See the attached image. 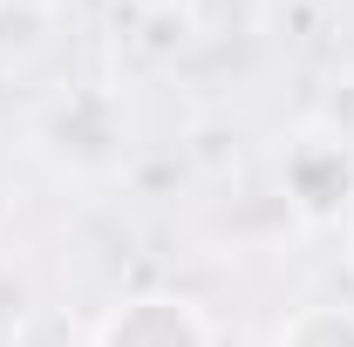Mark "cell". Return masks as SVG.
I'll return each mask as SVG.
<instances>
[{
  "instance_id": "6da1fadb",
  "label": "cell",
  "mask_w": 354,
  "mask_h": 347,
  "mask_svg": "<svg viewBox=\"0 0 354 347\" xmlns=\"http://www.w3.org/2000/svg\"><path fill=\"white\" fill-rule=\"evenodd\" d=\"M28 150L55 177L102 184V177H116L130 164V109L102 82H68L28 116Z\"/></svg>"
},
{
  "instance_id": "7a4b0ae2",
  "label": "cell",
  "mask_w": 354,
  "mask_h": 347,
  "mask_svg": "<svg viewBox=\"0 0 354 347\" xmlns=\"http://www.w3.org/2000/svg\"><path fill=\"white\" fill-rule=\"evenodd\" d=\"M279 205L293 225L327 232V225H348L354 218V143L327 123H313L286 143L279 157Z\"/></svg>"
},
{
  "instance_id": "3957f363",
  "label": "cell",
  "mask_w": 354,
  "mask_h": 347,
  "mask_svg": "<svg viewBox=\"0 0 354 347\" xmlns=\"http://www.w3.org/2000/svg\"><path fill=\"white\" fill-rule=\"evenodd\" d=\"M88 347H218V327H212V313L191 300V293L143 286V293L116 300L95 320Z\"/></svg>"
},
{
  "instance_id": "277c9868",
  "label": "cell",
  "mask_w": 354,
  "mask_h": 347,
  "mask_svg": "<svg viewBox=\"0 0 354 347\" xmlns=\"http://www.w3.org/2000/svg\"><path fill=\"white\" fill-rule=\"evenodd\" d=\"M272 347H354V306H341V300L293 306L272 327Z\"/></svg>"
},
{
  "instance_id": "5b68a950",
  "label": "cell",
  "mask_w": 354,
  "mask_h": 347,
  "mask_svg": "<svg viewBox=\"0 0 354 347\" xmlns=\"http://www.w3.org/2000/svg\"><path fill=\"white\" fill-rule=\"evenodd\" d=\"M327 130H341L354 143V75L341 82V95H334V109H327Z\"/></svg>"
},
{
  "instance_id": "8992f818",
  "label": "cell",
  "mask_w": 354,
  "mask_h": 347,
  "mask_svg": "<svg viewBox=\"0 0 354 347\" xmlns=\"http://www.w3.org/2000/svg\"><path fill=\"white\" fill-rule=\"evenodd\" d=\"M341 232H348V272H354V218H348V225H341Z\"/></svg>"
}]
</instances>
